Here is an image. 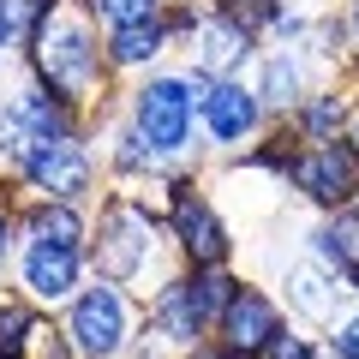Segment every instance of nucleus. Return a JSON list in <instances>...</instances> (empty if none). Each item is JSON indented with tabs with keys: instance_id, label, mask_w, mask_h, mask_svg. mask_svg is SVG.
<instances>
[{
	"instance_id": "f257e3e1",
	"label": "nucleus",
	"mask_w": 359,
	"mask_h": 359,
	"mask_svg": "<svg viewBox=\"0 0 359 359\" xmlns=\"http://www.w3.org/2000/svg\"><path fill=\"white\" fill-rule=\"evenodd\" d=\"M30 48V78H36L48 96H60L72 114H90V108H102L108 96V42L96 30L84 0H60L48 18L36 25V36L25 42Z\"/></svg>"
},
{
	"instance_id": "f03ea898",
	"label": "nucleus",
	"mask_w": 359,
	"mask_h": 359,
	"mask_svg": "<svg viewBox=\"0 0 359 359\" xmlns=\"http://www.w3.org/2000/svg\"><path fill=\"white\" fill-rule=\"evenodd\" d=\"M168 240V222L150 216L144 210V198L132 192H108L102 210H96V228H90V264H96V276L114 287L126 282H144V269L156 264V252H162Z\"/></svg>"
},
{
	"instance_id": "7ed1b4c3",
	"label": "nucleus",
	"mask_w": 359,
	"mask_h": 359,
	"mask_svg": "<svg viewBox=\"0 0 359 359\" xmlns=\"http://www.w3.org/2000/svg\"><path fill=\"white\" fill-rule=\"evenodd\" d=\"M198 84L186 72H156L144 78L138 90H132V102H126V126L138 132L144 144H150L156 156H180L186 144H192V120H198Z\"/></svg>"
},
{
	"instance_id": "20e7f679",
	"label": "nucleus",
	"mask_w": 359,
	"mask_h": 359,
	"mask_svg": "<svg viewBox=\"0 0 359 359\" xmlns=\"http://www.w3.org/2000/svg\"><path fill=\"white\" fill-rule=\"evenodd\" d=\"M168 240H174L186 269H228V257H233L228 222L216 216V204L204 198V186L192 174L168 180Z\"/></svg>"
},
{
	"instance_id": "39448f33",
	"label": "nucleus",
	"mask_w": 359,
	"mask_h": 359,
	"mask_svg": "<svg viewBox=\"0 0 359 359\" xmlns=\"http://www.w3.org/2000/svg\"><path fill=\"white\" fill-rule=\"evenodd\" d=\"M72 359H126L132 353V306L114 282H96L66 306L60 323Z\"/></svg>"
},
{
	"instance_id": "423d86ee",
	"label": "nucleus",
	"mask_w": 359,
	"mask_h": 359,
	"mask_svg": "<svg viewBox=\"0 0 359 359\" xmlns=\"http://www.w3.org/2000/svg\"><path fill=\"white\" fill-rule=\"evenodd\" d=\"M13 180L42 204H84L90 186H96V156L84 150V138H54V144H36L13 168Z\"/></svg>"
},
{
	"instance_id": "0eeeda50",
	"label": "nucleus",
	"mask_w": 359,
	"mask_h": 359,
	"mask_svg": "<svg viewBox=\"0 0 359 359\" xmlns=\"http://www.w3.org/2000/svg\"><path fill=\"white\" fill-rule=\"evenodd\" d=\"M287 186L335 216V210L359 204V150L347 138H335V144H299L294 168H287Z\"/></svg>"
},
{
	"instance_id": "6e6552de",
	"label": "nucleus",
	"mask_w": 359,
	"mask_h": 359,
	"mask_svg": "<svg viewBox=\"0 0 359 359\" xmlns=\"http://www.w3.org/2000/svg\"><path fill=\"white\" fill-rule=\"evenodd\" d=\"M144 318H150V335L168 341L174 353H198V341L216 335V318L198 306L186 269H180V276H162V282L150 287V311H144Z\"/></svg>"
},
{
	"instance_id": "1a4fd4ad",
	"label": "nucleus",
	"mask_w": 359,
	"mask_h": 359,
	"mask_svg": "<svg viewBox=\"0 0 359 359\" xmlns=\"http://www.w3.org/2000/svg\"><path fill=\"white\" fill-rule=\"evenodd\" d=\"M84 252H72V245H48V240H25V252H18V287H25L30 306H72L78 294H84Z\"/></svg>"
},
{
	"instance_id": "9d476101",
	"label": "nucleus",
	"mask_w": 359,
	"mask_h": 359,
	"mask_svg": "<svg viewBox=\"0 0 359 359\" xmlns=\"http://www.w3.org/2000/svg\"><path fill=\"white\" fill-rule=\"evenodd\" d=\"M282 306H276V294H264L257 282H240V294H233V306L222 311L216 335L228 353H245V359H264V347L282 335Z\"/></svg>"
},
{
	"instance_id": "9b49d317",
	"label": "nucleus",
	"mask_w": 359,
	"mask_h": 359,
	"mask_svg": "<svg viewBox=\"0 0 359 359\" xmlns=\"http://www.w3.org/2000/svg\"><path fill=\"white\" fill-rule=\"evenodd\" d=\"M198 120H204V132L222 144V150H240V144H252L257 132H264V102H257V90L240 84V78H222V84H210V96L198 102Z\"/></svg>"
},
{
	"instance_id": "f8f14e48",
	"label": "nucleus",
	"mask_w": 359,
	"mask_h": 359,
	"mask_svg": "<svg viewBox=\"0 0 359 359\" xmlns=\"http://www.w3.org/2000/svg\"><path fill=\"white\" fill-rule=\"evenodd\" d=\"M257 54V36L252 30H240L233 18H222L216 6L210 13H198V25H192V72H204V78H233L245 60Z\"/></svg>"
},
{
	"instance_id": "ddd939ff",
	"label": "nucleus",
	"mask_w": 359,
	"mask_h": 359,
	"mask_svg": "<svg viewBox=\"0 0 359 359\" xmlns=\"http://www.w3.org/2000/svg\"><path fill=\"white\" fill-rule=\"evenodd\" d=\"M287 126L299 132V144H335V138H347V126H353V96H347L341 84L311 90L306 102L294 108V120H287Z\"/></svg>"
},
{
	"instance_id": "4468645a",
	"label": "nucleus",
	"mask_w": 359,
	"mask_h": 359,
	"mask_svg": "<svg viewBox=\"0 0 359 359\" xmlns=\"http://www.w3.org/2000/svg\"><path fill=\"white\" fill-rule=\"evenodd\" d=\"M252 90H257V102H264V114H287V120H294V108L311 96V90H306V54H299V48L269 54Z\"/></svg>"
},
{
	"instance_id": "2eb2a0df",
	"label": "nucleus",
	"mask_w": 359,
	"mask_h": 359,
	"mask_svg": "<svg viewBox=\"0 0 359 359\" xmlns=\"http://www.w3.org/2000/svg\"><path fill=\"white\" fill-rule=\"evenodd\" d=\"M18 228H25V240H48V245H72V252H90V216L84 204H25V216H18Z\"/></svg>"
},
{
	"instance_id": "dca6fc26",
	"label": "nucleus",
	"mask_w": 359,
	"mask_h": 359,
	"mask_svg": "<svg viewBox=\"0 0 359 359\" xmlns=\"http://www.w3.org/2000/svg\"><path fill=\"white\" fill-rule=\"evenodd\" d=\"M108 42V66L114 72H138V66L162 60L168 42H174V30H168V18H150V25H126V30H102Z\"/></svg>"
},
{
	"instance_id": "f3484780",
	"label": "nucleus",
	"mask_w": 359,
	"mask_h": 359,
	"mask_svg": "<svg viewBox=\"0 0 359 359\" xmlns=\"http://www.w3.org/2000/svg\"><path fill=\"white\" fill-rule=\"evenodd\" d=\"M311 252H318L323 269L353 276V269H359V204H347V210H335V216H323L318 228H311Z\"/></svg>"
},
{
	"instance_id": "a211bd4d",
	"label": "nucleus",
	"mask_w": 359,
	"mask_h": 359,
	"mask_svg": "<svg viewBox=\"0 0 359 359\" xmlns=\"http://www.w3.org/2000/svg\"><path fill=\"white\" fill-rule=\"evenodd\" d=\"M341 294H347V287H335V269H323V264L318 269H311V264L287 269V306H294L306 323H335Z\"/></svg>"
},
{
	"instance_id": "6ab92c4d",
	"label": "nucleus",
	"mask_w": 359,
	"mask_h": 359,
	"mask_svg": "<svg viewBox=\"0 0 359 359\" xmlns=\"http://www.w3.org/2000/svg\"><path fill=\"white\" fill-rule=\"evenodd\" d=\"M42 341V318L30 299H0V359H30Z\"/></svg>"
},
{
	"instance_id": "aec40b11",
	"label": "nucleus",
	"mask_w": 359,
	"mask_h": 359,
	"mask_svg": "<svg viewBox=\"0 0 359 359\" xmlns=\"http://www.w3.org/2000/svg\"><path fill=\"white\" fill-rule=\"evenodd\" d=\"M90 18L102 30H126V25H150V18L168 13V0H84Z\"/></svg>"
},
{
	"instance_id": "412c9836",
	"label": "nucleus",
	"mask_w": 359,
	"mask_h": 359,
	"mask_svg": "<svg viewBox=\"0 0 359 359\" xmlns=\"http://www.w3.org/2000/svg\"><path fill=\"white\" fill-rule=\"evenodd\" d=\"M156 162H162V156H156V150H150V144H144L132 126H120L114 138H108V168H114L120 180H138V174H150Z\"/></svg>"
},
{
	"instance_id": "4be33fe9",
	"label": "nucleus",
	"mask_w": 359,
	"mask_h": 359,
	"mask_svg": "<svg viewBox=\"0 0 359 359\" xmlns=\"http://www.w3.org/2000/svg\"><path fill=\"white\" fill-rule=\"evenodd\" d=\"M216 13L222 18H233V25H240V30H252V36H257V30H282V0H216Z\"/></svg>"
},
{
	"instance_id": "5701e85b",
	"label": "nucleus",
	"mask_w": 359,
	"mask_h": 359,
	"mask_svg": "<svg viewBox=\"0 0 359 359\" xmlns=\"http://www.w3.org/2000/svg\"><path fill=\"white\" fill-rule=\"evenodd\" d=\"M264 359H318V347H311V341H306L299 330H282L276 341L264 347Z\"/></svg>"
},
{
	"instance_id": "b1692460",
	"label": "nucleus",
	"mask_w": 359,
	"mask_h": 359,
	"mask_svg": "<svg viewBox=\"0 0 359 359\" xmlns=\"http://www.w3.org/2000/svg\"><path fill=\"white\" fill-rule=\"evenodd\" d=\"M330 359H359V311L330 330Z\"/></svg>"
},
{
	"instance_id": "393cba45",
	"label": "nucleus",
	"mask_w": 359,
	"mask_h": 359,
	"mask_svg": "<svg viewBox=\"0 0 359 359\" xmlns=\"http://www.w3.org/2000/svg\"><path fill=\"white\" fill-rule=\"evenodd\" d=\"M13 233H18V216L6 210V198H0V269L13 264Z\"/></svg>"
},
{
	"instance_id": "a878e982",
	"label": "nucleus",
	"mask_w": 359,
	"mask_h": 359,
	"mask_svg": "<svg viewBox=\"0 0 359 359\" xmlns=\"http://www.w3.org/2000/svg\"><path fill=\"white\" fill-rule=\"evenodd\" d=\"M13 42H18V13H13V0H0V60H6Z\"/></svg>"
},
{
	"instance_id": "bb28decb",
	"label": "nucleus",
	"mask_w": 359,
	"mask_h": 359,
	"mask_svg": "<svg viewBox=\"0 0 359 359\" xmlns=\"http://www.w3.org/2000/svg\"><path fill=\"white\" fill-rule=\"evenodd\" d=\"M192 359H245V353H228V347H216V353H192Z\"/></svg>"
},
{
	"instance_id": "cd10ccee",
	"label": "nucleus",
	"mask_w": 359,
	"mask_h": 359,
	"mask_svg": "<svg viewBox=\"0 0 359 359\" xmlns=\"http://www.w3.org/2000/svg\"><path fill=\"white\" fill-rule=\"evenodd\" d=\"M347 30H353V36H359V0H353V6H347Z\"/></svg>"
},
{
	"instance_id": "c85d7f7f",
	"label": "nucleus",
	"mask_w": 359,
	"mask_h": 359,
	"mask_svg": "<svg viewBox=\"0 0 359 359\" xmlns=\"http://www.w3.org/2000/svg\"><path fill=\"white\" fill-rule=\"evenodd\" d=\"M347 287H353V294H359V269H353V276H347Z\"/></svg>"
}]
</instances>
